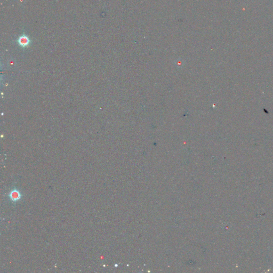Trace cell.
<instances>
[{"label":"cell","instance_id":"6da1fadb","mask_svg":"<svg viewBox=\"0 0 273 273\" xmlns=\"http://www.w3.org/2000/svg\"><path fill=\"white\" fill-rule=\"evenodd\" d=\"M30 38L28 37L25 34H22L20 37H19L17 42L18 45L23 48L27 47L30 43Z\"/></svg>","mask_w":273,"mask_h":273},{"label":"cell","instance_id":"7a4b0ae2","mask_svg":"<svg viewBox=\"0 0 273 273\" xmlns=\"http://www.w3.org/2000/svg\"><path fill=\"white\" fill-rule=\"evenodd\" d=\"M10 199L12 201L16 202V201H18L19 199H20L21 195H20V193L19 192V191L15 189V190L12 191L10 193Z\"/></svg>","mask_w":273,"mask_h":273}]
</instances>
